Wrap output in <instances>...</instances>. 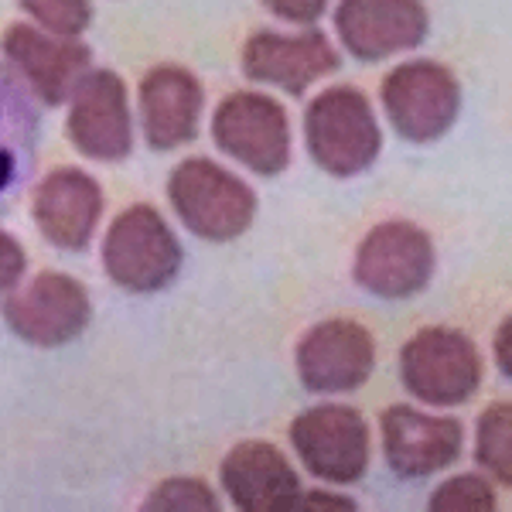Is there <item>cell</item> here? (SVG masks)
Segmentation results:
<instances>
[{
  "instance_id": "1",
  "label": "cell",
  "mask_w": 512,
  "mask_h": 512,
  "mask_svg": "<svg viewBox=\"0 0 512 512\" xmlns=\"http://www.w3.org/2000/svg\"><path fill=\"white\" fill-rule=\"evenodd\" d=\"M168 198L188 233L209 243L239 239L256 216L253 188L209 158L181 161L168 178Z\"/></svg>"
},
{
  "instance_id": "2",
  "label": "cell",
  "mask_w": 512,
  "mask_h": 512,
  "mask_svg": "<svg viewBox=\"0 0 512 512\" xmlns=\"http://www.w3.org/2000/svg\"><path fill=\"white\" fill-rule=\"evenodd\" d=\"M308 151L335 178L362 175L383 151V130L369 99L352 86H332L304 113Z\"/></svg>"
},
{
  "instance_id": "3",
  "label": "cell",
  "mask_w": 512,
  "mask_h": 512,
  "mask_svg": "<svg viewBox=\"0 0 512 512\" xmlns=\"http://www.w3.org/2000/svg\"><path fill=\"white\" fill-rule=\"evenodd\" d=\"M103 267L113 284L130 294L164 291L181 270V243L154 205H130L110 222Z\"/></svg>"
},
{
  "instance_id": "4",
  "label": "cell",
  "mask_w": 512,
  "mask_h": 512,
  "mask_svg": "<svg viewBox=\"0 0 512 512\" xmlns=\"http://www.w3.org/2000/svg\"><path fill=\"white\" fill-rule=\"evenodd\" d=\"M400 379L427 407H461L482 383V355L458 328H420L400 349Z\"/></svg>"
},
{
  "instance_id": "5",
  "label": "cell",
  "mask_w": 512,
  "mask_h": 512,
  "mask_svg": "<svg viewBox=\"0 0 512 512\" xmlns=\"http://www.w3.org/2000/svg\"><path fill=\"white\" fill-rule=\"evenodd\" d=\"M383 110L393 130L410 144H431L458 120L461 86L451 69L427 59L396 65L383 79Z\"/></svg>"
},
{
  "instance_id": "6",
  "label": "cell",
  "mask_w": 512,
  "mask_h": 512,
  "mask_svg": "<svg viewBox=\"0 0 512 512\" xmlns=\"http://www.w3.org/2000/svg\"><path fill=\"white\" fill-rule=\"evenodd\" d=\"M434 243L420 226L407 219H390L362 239L355 253V284L383 301H403L431 284L434 277Z\"/></svg>"
},
{
  "instance_id": "7",
  "label": "cell",
  "mask_w": 512,
  "mask_h": 512,
  "mask_svg": "<svg viewBox=\"0 0 512 512\" xmlns=\"http://www.w3.org/2000/svg\"><path fill=\"white\" fill-rule=\"evenodd\" d=\"M212 140L222 154L274 178L291 164V123L277 99L263 93H233L212 117Z\"/></svg>"
},
{
  "instance_id": "8",
  "label": "cell",
  "mask_w": 512,
  "mask_h": 512,
  "mask_svg": "<svg viewBox=\"0 0 512 512\" xmlns=\"http://www.w3.org/2000/svg\"><path fill=\"white\" fill-rule=\"evenodd\" d=\"M291 444L301 465L321 482L352 485L369 468V424L345 403L304 410L291 424Z\"/></svg>"
},
{
  "instance_id": "9",
  "label": "cell",
  "mask_w": 512,
  "mask_h": 512,
  "mask_svg": "<svg viewBox=\"0 0 512 512\" xmlns=\"http://www.w3.org/2000/svg\"><path fill=\"white\" fill-rule=\"evenodd\" d=\"M93 301L76 277L45 270L4 301V321L21 342L38 349L69 345L89 328Z\"/></svg>"
},
{
  "instance_id": "10",
  "label": "cell",
  "mask_w": 512,
  "mask_h": 512,
  "mask_svg": "<svg viewBox=\"0 0 512 512\" xmlns=\"http://www.w3.org/2000/svg\"><path fill=\"white\" fill-rule=\"evenodd\" d=\"M69 140L89 161L120 164L134 151V113L117 72L89 69L69 96Z\"/></svg>"
},
{
  "instance_id": "11",
  "label": "cell",
  "mask_w": 512,
  "mask_h": 512,
  "mask_svg": "<svg viewBox=\"0 0 512 512\" xmlns=\"http://www.w3.org/2000/svg\"><path fill=\"white\" fill-rule=\"evenodd\" d=\"M373 369L376 342L369 328L352 318L321 321L297 345V376L311 393H352Z\"/></svg>"
},
{
  "instance_id": "12",
  "label": "cell",
  "mask_w": 512,
  "mask_h": 512,
  "mask_svg": "<svg viewBox=\"0 0 512 512\" xmlns=\"http://www.w3.org/2000/svg\"><path fill=\"white\" fill-rule=\"evenodd\" d=\"M431 18L420 0H338L335 31L345 52L379 62L410 52L427 38Z\"/></svg>"
},
{
  "instance_id": "13",
  "label": "cell",
  "mask_w": 512,
  "mask_h": 512,
  "mask_svg": "<svg viewBox=\"0 0 512 512\" xmlns=\"http://www.w3.org/2000/svg\"><path fill=\"white\" fill-rule=\"evenodd\" d=\"M0 48H4V59L21 72L24 86L45 106H59L76 93L93 62V52L82 41L28 28V24H11Z\"/></svg>"
},
{
  "instance_id": "14",
  "label": "cell",
  "mask_w": 512,
  "mask_h": 512,
  "mask_svg": "<svg viewBox=\"0 0 512 512\" xmlns=\"http://www.w3.org/2000/svg\"><path fill=\"white\" fill-rule=\"evenodd\" d=\"M386 465L400 478H427L451 468L465 448V427L454 417L424 414L396 403L379 420Z\"/></svg>"
},
{
  "instance_id": "15",
  "label": "cell",
  "mask_w": 512,
  "mask_h": 512,
  "mask_svg": "<svg viewBox=\"0 0 512 512\" xmlns=\"http://www.w3.org/2000/svg\"><path fill=\"white\" fill-rule=\"evenodd\" d=\"M342 65L335 45L318 28H304L297 35L256 31L243 45V72L253 82H267L291 96H301L311 82L332 76Z\"/></svg>"
},
{
  "instance_id": "16",
  "label": "cell",
  "mask_w": 512,
  "mask_h": 512,
  "mask_svg": "<svg viewBox=\"0 0 512 512\" xmlns=\"http://www.w3.org/2000/svg\"><path fill=\"white\" fill-rule=\"evenodd\" d=\"M222 492L243 512H297L301 509V478L274 444L246 441L222 458Z\"/></svg>"
},
{
  "instance_id": "17",
  "label": "cell",
  "mask_w": 512,
  "mask_h": 512,
  "mask_svg": "<svg viewBox=\"0 0 512 512\" xmlns=\"http://www.w3.org/2000/svg\"><path fill=\"white\" fill-rule=\"evenodd\" d=\"M38 233L65 253H79L93 239L103 216V188L79 168H59L35 188L31 202Z\"/></svg>"
},
{
  "instance_id": "18",
  "label": "cell",
  "mask_w": 512,
  "mask_h": 512,
  "mask_svg": "<svg viewBox=\"0 0 512 512\" xmlns=\"http://www.w3.org/2000/svg\"><path fill=\"white\" fill-rule=\"evenodd\" d=\"M205 93L181 65H158L140 82V130L154 151H175L198 134Z\"/></svg>"
},
{
  "instance_id": "19",
  "label": "cell",
  "mask_w": 512,
  "mask_h": 512,
  "mask_svg": "<svg viewBox=\"0 0 512 512\" xmlns=\"http://www.w3.org/2000/svg\"><path fill=\"white\" fill-rule=\"evenodd\" d=\"M38 113L28 93L7 69H0V209L14 202L35 171Z\"/></svg>"
},
{
  "instance_id": "20",
  "label": "cell",
  "mask_w": 512,
  "mask_h": 512,
  "mask_svg": "<svg viewBox=\"0 0 512 512\" xmlns=\"http://www.w3.org/2000/svg\"><path fill=\"white\" fill-rule=\"evenodd\" d=\"M475 458L495 482L512 485V407L492 403L478 417Z\"/></svg>"
},
{
  "instance_id": "21",
  "label": "cell",
  "mask_w": 512,
  "mask_h": 512,
  "mask_svg": "<svg viewBox=\"0 0 512 512\" xmlns=\"http://www.w3.org/2000/svg\"><path fill=\"white\" fill-rule=\"evenodd\" d=\"M427 506L434 512H495L499 502H495L492 482H485L482 475H458L437 485Z\"/></svg>"
},
{
  "instance_id": "22",
  "label": "cell",
  "mask_w": 512,
  "mask_h": 512,
  "mask_svg": "<svg viewBox=\"0 0 512 512\" xmlns=\"http://www.w3.org/2000/svg\"><path fill=\"white\" fill-rule=\"evenodd\" d=\"M18 4L41 28L62 38H79L93 21V4L89 0H18Z\"/></svg>"
},
{
  "instance_id": "23",
  "label": "cell",
  "mask_w": 512,
  "mask_h": 512,
  "mask_svg": "<svg viewBox=\"0 0 512 512\" xmlns=\"http://www.w3.org/2000/svg\"><path fill=\"white\" fill-rule=\"evenodd\" d=\"M144 509H168V512H216L219 495L202 478H168L147 495Z\"/></svg>"
},
{
  "instance_id": "24",
  "label": "cell",
  "mask_w": 512,
  "mask_h": 512,
  "mask_svg": "<svg viewBox=\"0 0 512 512\" xmlns=\"http://www.w3.org/2000/svg\"><path fill=\"white\" fill-rule=\"evenodd\" d=\"M24 270H28V253H24L21 239L0 229V294H11L21 284Z\"/></svg>"
},
{
  "instance_id": "25",
  "label": "cell",
  "mask_w": 512,
  "mask_h": 512,
  "mask_svg": "<svg viewBox=\"0 0 512 512\" xmlns=\"http://www.w3.org/2000/svg\"><path fill=\"white\" fill-rule=\"evenodd\" d=\"M263 7L280 21L308 28V24H315L328 11V0H263Z\"/></svg>"
},
{
  "instance_id": "26",
  "label": "cell",
  "mask_w": 512,
  "mask_h": 512,
  "mask_svg": "<svg viewBox=\"0 0 512 512\" xmlns=\"http://www.w3.org/2000/svg\"><path fill=\"white\" fill-rule=\"evenodd\" d=\"M301 509H338V512H352L359 509L355 506V499H345V495H335V492H304L301 495Z\"/></svg>"
},
{
  "instance_id": "27",
  "label": "cell",
  "mask_w": 512,
  "mask_h": 512,
  "mask_svg": "<svg viewBox=\"0 0 512 512\" xmlns=\"http://www.w3.org/2000/svg\"><path fill=\"white\" fill-rule=\"evenodd\" d=\"M509 335H512V321L506 318L499 325V335H495V362H499L502 376H512V362H509Z\"/></svg>"
}]
</instances>
